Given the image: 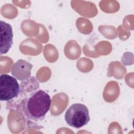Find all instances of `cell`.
Masks as SVG:
<instances>
[{
    "label": "cell",
    "mask_w": 134,
    "mask_h": 134,
    "mask_svg": "<svg viewBox=\"0 0 134 134\" xmlns=\"http://www.w3.org/2000/svg\"><path fill=\"white\" fill-rule=\"evenodd\" d=\"M32 67V65L26 61L19 60L12 67V74L19 80L23 81L30 76Z\"/></svg>",
    "instance_id": "obj_5"
},
{
    "label": "cell",
    "mask_w": 134,
    "mask_h": 134,
    "mask_svg": "<svg viewBox=\"0 0 134 134\" xmlns=\"http://www.w3.org/2000/svg\"><path fill=\"white\" fill-rule=\"evenodd\" d=\"M64 119L70 126L81 128L87 125L90 120L89 110L83 104H73L66 111Z\"/></svg>",
    "instance_id": "obj_2"
},
{
    "label": "cell",
    "mask_w": 134,
    "mask_h": 134,
    "mask_svg": "<svg viewBox=\"0 0 134 134\" xmlns=\"http://www.w3.org/2000/svg\"><path fill=\"white\" fill-rule=\"evenodd\" d=\"M0 53L3 54L7 53L13 44V32L11 25L3 20L0 21Z\"/></svg>",
    "instance_id": "obj_4"
},
{
    "label": "cell",
    "mask_w": 134,
    "mask_h": 134,
    "mask_svg": "<svg viewBox=\"0 0 134 134\" xmlns=\"http://www.w3.org/2000/svg\"><path fill=\"white\" fill-rule=\"evenodd\" d=\"M51 103L49 95L42 90L35 92L26 103L27 114L33 120H42L49 111Z\"/></svg>",
    "instance_id": "obj_1"
},
{
    "label": "cell",
    "mask_w": 134,
    "mask_h": 134,
    "mask_svg": "<svg viewBox=\"0 0 134 134\" xmlns=\"http://www.w3.org/2000/svg\"><path fill=\"white\" fill-rule=\"evenodd\" d=\"M20 87L15 77L6 74L0 76V100L8 101L18 96Z\"/></svg>",
    "instance_id": "obj_3"
}]
</instances>
